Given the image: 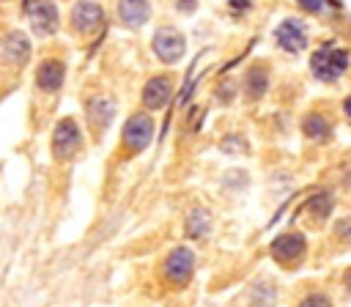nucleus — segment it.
<instances>
[{
    "mask_svg": "<svg viewBox=\"0 0 351 307\" xmlns=\"http://www.w3.org/2000/svg\"><path fill=\"white\" fill-rule=\"evenodd\" d=\"M348 63H351L348 49L332 47V44H326V47H321V49H315V52L310 55V69H313V74H315L318 79H324V82L340 79V77L346 74Z\"/></svg>",
    "mask_w": 351,
    "mask_h": 307,
    "instance_id": "obj_1",
    "label": "nucleus"
},
{
    "mask_svg": "<svg viewBox=\"0 0 351 307\" xmlns=\"http://www.w3.org/2000/svg\"><path fill=\"white\" fill-rule=\"evenodd\" d=\"M151 47H154V55H156L159 60L176 63V60L184 55L186 41H184V33H181V30H176V27H170V25H162V27H156Z\"/></svg>",
    "mask_w": 351,
    "mask_h": 307,
    "instance_id": "obj_2",
    "label": "nucleus"
},
{
    "mask_svg": "<svg viewBox=\"0 0 351 307\" xmlns=\"http://www.w3.org/2000/svg\"><path fill=\"white\" fill-rule=\"evenodd\" d=\"M77 148H80V126H77V121L74 118H60L55 132H52V154L60 162H66V159H71L77 154Z\"/></svg>",
    "mask_w": 351,
    "mask_h": 307,
    "instance_id": "obj_3",
    "label": "nucleus"
},
{
    "mask_svg": "<svg viewBox=\"0 0 351 307\" xmlns=\"http://www.w3.org/2000/svg\"><path fill=\"white\" fill-rule=\"evenodd\" d=\"M154 137V121L145 112H134L123 126V148L126 151H143Z\"/></svg>",
    "mask_w": 351,
    "mask_h": 307,
    "instance_id": "obj_4",
    "label": "nucleus"
},
{
    "mask_svg": "<svg viewBox=\"0 0 351 307\" xmlns=\"http://www.w3.org/2000/svg\"><path fill=\"white\" fill-rule=\"evenodd\" d=\"M192 269H195V255H192L186 247L170 249V255H167L165 263H162V271H165V277H167L173 285H184V282L192 277Z\"/></svg>",
    "mask_w": 351,
    "mask_h": 307,
    "instance_id": "obj_5",
    "label": "nucleus"
},
{
    "mask_svg": "<svg viewBox=\"0 0 351 307\" xmlns=\"http://www.w3.org/2000/svg\"><path fill=\"white\" fill-rule=\"evenodd\" d=\"M25 14L30 16V25L36 27V33L41 36H52L58 30V8L55 3H38V0H27L22 3Z\"/></svg>",
    "mask_w": 351,
    "mask_h": 307,
    "instance_id": "obj_6",
    "label": "nucleus"
},
{
    "mask_svg": "<svg viewBox=\"0 0 351 307\" xmlns=\"http://www.w3.org/2000/svg\"><path fill=\"white\" fill-rule=\"evenodd\" d=\"M274 38L280 44V49L285 52H299L307 47V30L299 19H285L277 30H274Z\"/></svg>",
    "mask_w": 351,
    "mask_h": 307,
    "instance_id": "obj_7",
    "label": "nucleus"
},
{
    "mask_svg": "<svg viewBox=\"0 0 351 307\" xmlns=\"http://www.w3.org/2000/svg\"><path fill=\"white\" fill-rule=\"evenodd\" d=\"M271 255L280 260V263H296L302 255H304V236L302 233H285L280 236L274 244H271Z\"/></svg>",
    "mask_w": 351,
    "mask_h": 307,
    "instance_id": "obj_8",
    "label": "nucleus"
},
{
    "mask_svg": "<svg viewBox=\"0 0 351 307\" xmlns=\"http://www.w3.org/2000/svg\"><path fill=\"white\" fill-rule=\"evenodd\" d=\"M170 93H173V82H170V77H151L148 82H145V88H143V101H145V107H151V110H159V107H165L167 101H170Z\"/></svg>",
    "mask_w": 351,
    "mask_h": 307,
    "instance_id": "obj_9",
    "label": "nucleus"
},
{
    "mask_svg": "<svg viewBox=\"0 0 351 307\" xmlns=\"http://www.w3.org/2000/svg\"><path fill=\"white\" fill-rule=\"evenodd\" d=\"M0 55H3V60H8V63H22V60H27V55H30V41H27V36L19 33V30L5 33L3 41H0Z\"/></svg>",
    "mask_w": 351,
    "mask_h": 307,
    "instance_id": "obj_10",
    "label": "nucleus"
},
{
    "mask_svg": "<svg viewBox=\"0 0 351 307\" xmlns=\"http://www.w3.org/2000/svg\"><path fill=\"white\" fill-rule=\"evenodd\" d=\"M71 25L80 33H90L101 25V5L99 3H77L71 8Z\"/></svg>",
    "mask_w": 351,
    "mask_h": 307,
    "instance_id": "obj_11",
    "label": "nucleus"
},
{
    "mask_svg": "<svg viewBox=\"0 0 351 307\" xmlns=\"http://www.w3.org/2000/svg\"><path fill=\"white\" fill-rule=\"evenodd\" d=\"M36 82L41 90H58L60 82H63V63L55 60V58H47L38 63L36 69Z\"/></svg>",
    "mask_w": 351,
    "mask_h": 307,
    "instance_id": "obj_12",
    "label": "nucleus"
},
{
    "mask_svg": "<svg viewBox=\"0 0 351 307\" xmlns=\"http://www.w3.org/2000/svg\"><path fill=\"white\" fill-rule=\"evenodd\" d=\"M112 112H115V104L110 99H104V96H96V99L88 101V118L96 126H107V121L112 118Z\"/></svg>",
    "mask_w": 351,
    "mask_h": 307,
    "instance_id": "obj_13",
    "label": "nucleus"
},
{
    "mask_svg": "<svg viewBox=\"0 0 351 307\" xmlns=\"http://www.w3.org/2000/svg\"><path fill=\"white\" fill-rule=\"evenodd\" d=\"M118 14H121L123 25L137 27L148 19V3H118Z\"/></svg>",
    "mask_w": 351,
    "mask_h": 307,
    "instance_id": "obj_14",
    "label": "nucleus"
},
{
    "mask_svg": "<svg viewBox=\"0 0 351 307\" xmlns=\"http://www.w3.org/2000/svg\"><path fill=\"white\" fill-rule=\"evenodd\" d=\"M266 85H269V71L263 66H252L244 79V90L250 93V99H258L261 93H266Z\"/></svg>",
    "mask_w": 351,
    "mask_h": 307,
    "instance_id": "obj_15",
    "label": "nucleus"
},
{
    "mask_svg": "<svg viewBox=\"0 0 351 307\" xmlns=\"http://www.w3.org/2000/svg\"><path fill=\"white\" fill-rule=\"evenodd\" d=\"M208 222H211L208 211H206V208H195V211L189 214V219H186V230H189L192 236H206V233H208Z\"/></svg>",
    "mask_w": 351,
    "mask_h": 307,
    "instance_id": "obj_16",
    "label": "nucleus"
},
{
    "mask_svg": "<svg viewBox=\"0 0 351 307\" xmlns=\"http://www.w3.org/2000/svg\"><path fill=\"white\" fill-rule=\"evenodd\" d=\"M304 134L313 137V140H326L329 137V123L321 118V115H310L304 121Z\"/></svg>",
    "mask_w": 351,
    "mask_h": 307,
    "instance_id": "obj_17",
    "label": "nucleus"
},
{
    "mask_svg": "<svg viewBox=\"0 0 351 307\" xmlns=\"http://www.w3.org/2000/svg\"><path fill=\"white\" fill-rule=\"evenodd\" d=\"M299 307H332V302H329L324 293H310Z\"/></svg>",
    "mask_w": 351,
    "mask_h": 307,
    "instance_id": "obj_18",
    "label": "nucleus"
},
{
    "mask_svg": "<svg viewBox=\"0 0 351 307\" xmlns=\"http://www.w3.org/2000/svg\"><path fill=\"white\" fill-rule=\"evenodd\" d=\"M343 112H346V115H348V121H351V96L343 101Z\"/></svg>",
    "mask_w": 351,
    "mask_h": 307,
    "instance_id": "obj_19",
    "label": "nucleus"
}]
</instances>
